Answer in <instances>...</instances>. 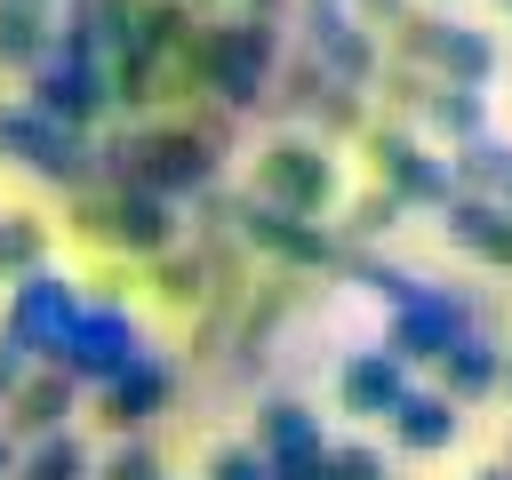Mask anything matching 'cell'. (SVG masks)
I'll list each match as a JSON object with an SVG mask.
<instances>
[{"label":"cell","mask_w":512,"mask_h":480,"mask_svg":"<svg viewBox=\"0 0 512 480\" xmlns=\"http://www.w3.org/2000/svg\"><path fill=\"white\" fill-rule=\"evenodd\" d=\"M472 480H512V472H504V464H480V472H472Z\"/></svg>","instance_id":"obj_34"},{"label":"cell","mask_w":512,"mask_h":480,"mask_svg":"<svg viewBox=\"0 0 512 480\" xmlns=\"http://www.w3.org/2000/svg\"><path fill=\"white\" fill-rule=\"evenodd\" d=\"M88 440L80 432H48L32 448H16V480H88Z\"/></svg>","instance_id":"obj_23"},{"label":"cell","mask_w":512,"mask_h":480,"mask_svg":"<svg viewBox=\"0 0 512 480\" xmlns=\"http://www.w3.org/2000/svg\"><path fill=\"white\" fill-rule=\"evenodd\" d=\"M400 8H408V0H360V16H376V24H392Z\"/></svg>","instance_id":"obj_32"},{"label":"cell","mask_w":512,"mask_h":480,"mask_svg":"<svg viewBox=\"0 0 512 480\" xmlns=\"http://www.w3.org/2000/svg\"><path fill=\"white\" fill-rule=\"evenodd\" d=\"M248 448H256L264 464H280V456H296V448H320V416H312L304 400H264Z\"/></svg>","instance_id":"obj_20"},{"label":"cell","mask_w":512,"mask_h":480,"mask_svg":"<svg viewBox=\"0 0 512 480\" xmlns=\"http://www.w3.org/2000/svg\"><path fill=\"white\" fill-rule=\"evenodd\" d=\"M160 296H168V304H200V296H208V264L168 248V256H160Z\"/></svg>","instance_id":"obj_27"},{"label":"cell","mask_w":512,"mask_h":480,"mask_svg":"<svg viewBox=\"0 0 512 480\" xmlns=\"http://www.w3.org/2000/svg\"><path fill=\"white\" fill-rule=\"evenodd\" d=\"M32 112L40 120H56V128H72V136H88L96 120H104V104H112V80H104V64H88V56H72V48H48L32 72Z\"/></svg>","instance_id":"obj_7"},{"label":"cell","mask_w":512,"mask_h":480,"mask_svg":"<svg viewBox=\"0 0 512 480\" xmlns=\"http://www.w3.org/2000/svg\"><path fill=\"white\" fill-rule=\"evenodd\" d=\"M48 48H56L48 8H8V0H0V72H32Z\"/></svg>","instance_id":"obj_22"},{"label":"cell","mask_w":512,"mask_h":480,"mask_svg":"<svg viewBox=\"0 0 512 480\" xmlns=\"http://www.w3.org/2000/svg\"><path fill=\"white\" fill-rule=\"evenodd\" d=\"M80 280H64V272H24L16 288H8V312H0V344H16L32 368H48L56 360V344H64V328L80 320Z\"/></svg>","instance_id":"obj_3"},{"label":"cell","mask_w":512,"mask_h":480,"mask_svg":"<svg viewBox=\"0 0 512 480\" xmlns=\"http://www.w3.org/2000/svg\"><path fill=\"white\" fill-rule=\"evenodd\" d=\"M200 480H272V464L248 448V440H224V448H208V472Z\"/></svg>","instance_id":"obj_29"},{"label":"cell","mask_w":512,"mask_h":480,"mask_svg":"<svg viewBox=\"0 0 512 480\" xmlns=\"http://www.w3.org/2000/svg\"><path fill=\"white\" fill-rule=\"evenodd\" d=\"M96 160H104L112 184H136V192H152V200L200 192V184L216 176V144H208L200 128H144V136H128V144L96 152Z\"/></svg>","instance_id":"obj_1"},{"label":"cell","mask_w":512,"mask_h":480,"mask_svg":"<svg viewBox=\"0 0 512 480\" xmlns=\"http://www.w3.org/2000/svg\"><path fill=\"white\" fill-rule=\"evenodd\" d=\"M432 80L440 88H488L496 80V32H480V24H456L448 16V32H440V56H432Z\"/></svg>","instance_id":"obj_19"},{"label":"cell","mask_w":512,"mask_h":480,"mask_svg":"<svg viewBox=\"0 0 512 480\" xmlns=\"http://www.w3.org/2000/svg\"><path fill=\"white\" fill-rule=\"evenodd\" d=\"M432 136H448V152L456 144H480L488 136V96H472V88H440L432 80V96H424V112H416Z\"/></svg>","instance_id":"obj_21"},{"label":"cell","mask_w":512,"mask_h":480,"mask_svg":"<svg viewBox=\"0 0 512 480\" xmlns=\"http://www.w3.org/2000/svg\"><path fill=\"white\" fill-rule=\"evenodd\" d=\"M72 416H80V384L64 368H24L16 392H8V408H0V432L32 448L48 432H72Z\"/></svg>","instance_id":"obj_11"},{"label":"cell","mask_w":512,"mask_h":480,"mask_svg":"<svg viewBox=\"0 0 512 480\" xmlns=\"http://www.w3.org/2000/svg\"><path fill=\"white\" fill-rule=\"evenodd\" d=\"M392 216H400V200H392V192H360V200H352V216H344V224H352V232H360V240H376V232H392Z\"/></svg>","instance_id":"obj_30"},{"label":"cell","mask_w":512,"mask_h":480,"mask_svg":"<svg viewBox=\"0 0 512 480\" xmlns=\"http://www.w3.org/2000/svg\"><path fill=\"white\" fill-rule=\"evenodd\" d=\"M496 8H512V0H496Z\"/></svg>","instance_id":"obj_38"},{"label":"cell","mask_w":512,"mask_h":480,"mask_svg":"<svg viewBox=\"0 0 512 480\" xmlns=\"http://www.w3.org/2000/svg\"><path fill=\"white\" fill-rule=\"evenodd\" d=\"M176 400V376H168V360H136V368H120L112 384H96V424L104 432H120V440H144V424L160 416Z\"/></svg>","instance_id":"obj_12"},{"label":"cell","mask_w":512,"mask_h":480,"mask_svg":"<svg viewBox=\"0 0 512 480\" xmlns=\"http://www.w3.org/2000/svg\"><path fill=\"white\" fill-rule=\"evenodd\" d=\"M0 480H16V440L0 432Z\"/></svg>","instance_id":"obj_33"},{"label":"cell","mask_w":512,"mask_h":480,"mask_svg":"<svg viewBox=\"0 0 512 480\" xmlns=\"http://www.w3.org/2000/svg\"><path fill=\"white\" fill-rule=\"evenodd\" d=\"M136 360H144L136 312H128V304H80V320L64 328V344H56L48 368H64L72 384H112V376L136 368Z\"/></svg>","instance_id":"obj_6"},{"label":"cell","mask_w":512,"mask_h":480,"mask_svg":"<svg viewBox=\"0 0 512 480\" xmlns=\"http://www.w3.org/2000/svg\"><path fill=\"white\" fill-rule=\"evenodd\" d=\"M432 376H440L432 392H448V400L464 408V400H480V392H496V384H504V352H496L480 328H464V336L432 360Z\"/></svg>","instance_id":"obj_18"},{"label":"cell","mask_w":512,"mask_h":480,"mask_svg":"<svg viewBox=\"0 0 512 480\" xmlns=\"http://www.w3.org/2000/svg\"><path fill=\"white\" fill-rule=\"evenodd\" d=\"M384 424H392V440H400L408 456H440V448H456L464 408H456L448 392H432V384H408V392H400V408H392Z\"/></svg>","instance_id":"obj_14"},{"label":"cell","mask_w":512,"mask_h":480,"mask_svg":"<svg viewBox=\"0 0 512 480\" xmlns=\"http://www.w3.org/2000/svg\"><path fill=\"white\" fill-rule=\"evenodd\" d=\"M0 160L48 176V184H64V192H96V176H104L96 144L72 136V128H56V120H40L32 104H0Z\"/></svg>","instance_id":"obj_2"},{"label":"cell","mask_w":512,"mask_h":480,"mask_svg":"<svg viewBox=\"0 0 512 480\" xmlns=\"http://www.w3.org/2000/svg\"><path fill=\"white\" fill-rule=\"evenodd\" d=\"M80 232L120 248V256H152L160 264L176 248V208L136 192V184H104V192H80Z\"/></svg>","instance_id":"obj_4"},{"label":"cell","mask_w":512,"mask_h":480,"mask_svg":"<svg viewBox=\"0 0 512 480\" xmlns=\"http://www.w3.org/2000/svg\"><path fill=\"white\" fill-rule=\"evenodd\" d=\"M312 56H320V80H336V88H360L384 64V48L368 40V24H352L336 0H312Z\"/></svg>","instance_id":"obj_13"},{"label":"cell","mask_w":512,"mask_h":480,"mask_svg":"<svg viewBox=\"0 0 512 480\" xmlns=\"http://www.w3.org/2000/svg\"><path fill=\"white\" fill-rule=\"evenodd\" d=\"M40 264H48V224L24 216V208H8V216H0V288H16V280L40 272Z\"/></svg>","instance_id":"obj_25"},{"label":"cell","mask_w":512,"mask_h":480,"mask_svg":"<svg viewBox=\"0 0 512 480\" xmlns=\"http://www.w3.org/2000/svg\"><path fill=\"white\" fill-rule=\"evenodd\" d=\"M448 240L480 264H512V208L504 200H480V192H448Z\"/></svg>","instance_id":"obj_17"},{"label":"cell","mask_w":512,"mask_h":480,"mask_svg":"<svg viewBox=\"0 0 512 480\" xmlns=\"http://www.w3.org/2000/svg\"><path fill=\"white\" fill-rule=\"evenodd\" d=\"M496 392H512V352H504V384H496Z\"/></svg>","instance_id":"obj_35"},{"label":"cell","mask_w":512,"mask_h":480,"mask_svg":"<svg viewBox=\"0 0 512 480\" xmlns=\"http://www.w3.org/2000/svg\"><path fill=\"white\" fill-rule=\"evenodd\" d=\"M320 480H384V456H376L368 440H328V464H320Z\"/></svg>","instance_id":"obj_28"},{"label":"cell","mask_w":512,"mask_h":480,"mask_svg":"<svg viewBox=\"0 0 512 480\" xmlns=\"http://www.w3.org/2000/svg\"><path fill=\"white\" fill-rule=\"evenodd\" d=\"M504 472H512V440H504Z\"/></svg>","instance_id":"obj_37"},{"label":"cell","mask_w":512,"mask_h":480,"mask_svg":"<svg viewBox=\"0 0 512 480\" xmlns=\"http://www.w3.org/2000/svg\"><path fill=\"white\" fill-rule=\"evenodd\" d=\"M400 392H408V360H392L384 344H376V352H352V360L336 368V400H344V416H392Z\"/></svg>","instance_id":"obj_15"},{"label":"cell","mask_w":512,"mask_h":480,"mask_svg":"<svg viewBox=\"0 0 512 480\" xmlns=\"http://www.w3.org/2000/svg\"><path fill=\"white\" fill-rule=\"evenodd\" d=\"M240 240H256V248H272V256H288V264H336V240H328L320 224L280 216V208H264V200H240Z\"/></svg>","instance_id":"obj_16"},{"label":"cell","mask_w":512,"mask_h":480,"mask_svg":"<svg viewBox=\"0 0 512 480\" xmlns=\"http://www.w3.org/2000/svg\"><path fill=\"white\" fill-rule=\"evenodd\" d=\"M384 32H392V40H384V48H392V64H408V72H432V56H440V32H448V16H440V8H400V16L384 24Z\"/></svg>","instance_id":"obj_24"},{"label":"cell","mask_w":512,"mask_h":480,"mask_svg":"<svg viewBox=\"0 0 512 480\" xmlns=\"http://www.w3.org/2000/svg\"><path fill=\"white\" fill-rule=\"evenodd\" d=\"M248 200L312 224V216L336 208V160H328L320 144H304V136H280V144L256 152V192H248Z\"/></svg>","instance_id":"obj_5"},{"label":"cell","mask_w":512,"mask_h":480,"mask_svg":"<svg viewBox=\"0 0 512 480\" xmlns=\"http://www.w3.org/2000/svg\"><path fill=\"white\" fill-rule=\"evenodd\" d=\"M464 328H480V320H472V304H464L456 288H432V280H424L408 304H392V336H384V352H392V360H408V368H416V360L432 368Z\"/></svg>","instance_id":"obj_10"},{"label":"cell","mask_w":512,"mask_h":480,"mask_svg":"<svg viewBox=\"0 0 512 480\" xmlns=\"http://www.w3.org/2000/svg\"><path fill=\"white\" fill-rule=\"evenodd\" d=\"M368 160H376V192H392L400 208H448V160L408 136V128H368Z\"/></svg>","instance_id":"obj_9"},{"label":"cell","mask_w":512,"mask_h":480,"mask_svg":"<svg viewBox=\"0 0 512 480\" xmlns=\"http://www.w3.org/2000/svg\"><path fill=\"white\" fill-rule=\"evenodd\" d=\"M88 480H160V448L152 440H120L112 456L88 464Z\"/></svg>","instance_id":"obj_26"},{"label":"cell","mask_w":512,"mask_h":480,"mask_svg":"<svg viewBox=\"0 0 512 480\" xmlns=\"http://www.w3.org/2000/svg\"><path fill=\"white\" fill-rule=\"evenodd\" d=\"M200 80L224 104H256V88L272 80V24L264 16H240V24L200 32Z\"/></svg>","instance_id":"obj_8"},{"label":"cell","mask_w":512,"mask_h":480,"mask_svg":"<svg viewBox=\"0 0 512 480\" xmlns=\"http://www.w3.org/2000/svg\"><path fill=\"white\" fill-rule=\"evenodd\" d=\"M8 8H48V0H8Z\"/></svg>","instance_id":"obj_36"},{"label":"cell","mask_w":512,"mask_h":480,"mask_svg":"<svg viewBox=\"0 0 512 480\" xmlns=\"http://www.w3.org/2000/svg\"><path fill=\"white\" fill-rule=\"evenodd\" d=\"M24 368H32V360H24L16 344H0V408H8V392H16V376H24Z\"/></svg>","instance_id":"obj_31"}]
</instances>
